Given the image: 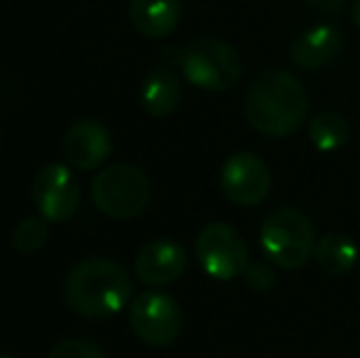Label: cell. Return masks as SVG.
Instances as JSON below:
<instances>
[{"label":"cell","instance_id":"obj_1","mask_svg":"<svg viewBox=\"0 0 360 358\" xmlns=\"http://www.w3.org/2000/svg\"><path fill=\"white\" fill-rule=\"evenodd\" d=\"M243 110L252 130L267 138H285L304 123L309 98L294 74L265 69L248 87Z\"/></svg>","mask_w":360,"mask_h":358},{"label":"cell","instance_id":"obj_2","mask_svg":"<svg viewBox=\"0 0 360 358\" xmlns=\"http://www.w3.org/2000/svg\"><path fill=\"white\" fill-rule=\"evenodd\" d=\"M130 297V275L108 258H86L76 263L64 285L69 309L84 319H108L125 309Z\"/></svg>","mask_w":360,"mask_h":358},{"label":"cell","instance_id":"obj_3","mask_svg":"<svg viewBox=\"0 0 360 358\" xmlns=\"http://www.w3.org/2000/svg\"><path fill=\"white\" fill-rule=\"evenodd\" d=\"M260 248L272 265L297 270L309 263L316 250V234L307 214L285 206L272 211L260 229Z\"/></svg>","mask_w":360,"mask_h":358},{"label":"cell","instance_id":"obj_4","mask_svg":"<svg viewBox=\"0 0 360 358\" xmlns=\"http://www.w3.org/2000/svg\"><path fill=\"white\" fill-rule=\"evenodd\" d=\"M91 199L101 214L128 221L140 216L152 199V184L147 174L135 165H108L94 177Z\"/></svg>","mask_w":360,"mask_h":358},{"label":"cell","instance_id":"obj_5","mask_svg":"<svg viewBox=\"0 0 360 358\" xmlns=\"http://www.w3.org/2000/svg\"><path fill=\"white\" fill-rule=\"evenodd\" d=\"M179 67L186 82L204 91H228L243 77V62L228 42L199 37L179 52Z\"/></svg>","mask_w":360,"mask_h":358},{"label":"cell","instance_id":"obj_6","mask_svg":"<svg viewBox=\"0 0 360 358\" xmlns=\"http://www.w3.org/2000/svg\"><path fill=\"white\" fill-rule=\"evenodd\" d=\"M196 258L206 275L221 282L240 277L250 263L245 241L233 226L221 224V221L206 224L196 236Z\"/></svg>","mask_w":360,"mask_h":358},{"label":"cell","instance_id":"obj_7","mask_svg":"<svg viewBox=\"0 0 360 358\" xmlns=\"http://www.w3.org/2000/svg\"><path fill=\"white\" fill-rule=\"evenodd\" d=\"M130 326L145 344L172 346L184 329V314L174 297L152 290L130 302Z\"/></svg>","mask_w":360,"mask_h":358},{"label":"cell","instance_id":"obj_8","mask_svg":"<svg viewBox=\"0 0 360 358\" xmlns=\"http://www.w3.org/2000/svg\"><path fill=\"white\" fill-rule=\"evenodd\" d=\"M81 199L79 179L74 177V167L59 162H49L37 170L32 179V201L39 216L49 224H64L76 214Z\"/></svg>","mask_w":360,"mask_h":358},{"label":"cell","instance_id":"obj_9","mask_svg":"<svg viewBox=\"0 0 360 358\" xmlns=\"http://www.w3.org/2000/svg\"><path fill=\"white\" fill-rule=\"evenodd\" d=\"M272 174L265 160L252 153H236L221 167V189L233 204L257 206L267 199Z\"/></svg>","mask_w":360,"mask_h":358},{"label":"cell","instance_id":"obj_10","mask_svg":"<svg viewBox=\"0 0 360 358\" xmlns=\"http://www.w3.org/2000/svg\"><path fill=\"white\" fill-rule=\"evenodd\" d=\"M64 158L79 172H91L101 167L113 153V138L108 128L98 120H79L64 135Z\"/></svg>","mask_w":360,"mask_h":358},{"label":"cell","instance_id":"obj_11","mask_svg":"<svg viewBox=\"0 0 360 358\" xmlns=\"http://www.w3.org/2000/svg\"><path fill=\"white\" fill-rule=\"evenodd\" d=\"M186 270V250L176 241L157 238L143 245L135 258V277L143 285L167 287L176 282Z\"/></svg>","mask_w":360,"mask_h":358},{"label":"cell","instance_id":"obj_12","mask_svg":"<svg viewBox=\"0 0 360 358\" xmlns=\"http://www.w3.org/2000/svg\"><path fill=\"white\" fill-rule=\"evenodd\" d=\"M343 47V32L333 25H316L307 30L299 37H294L289 47V59L294 67L304 72H316L333 62L341 54Z\"/></svg>","mask_w":360,"mask_h":358},{"label":"cell","instance_id":"obj_13","mask_svg":"<svg viewBox=\"0 0 360 358\" xmlns=\"http://www.w3.org/2000/svg\"><path fill=\"white\" fill-rule=\"evenodd\" d=\"M128 15L133 27L147 39L169 37L181 20L179 0H130Z\"/></svg>","mask_w":360,"mask_h":358},{"label":"cell","instance_id":"obj_14","mask_svg":"<svg viewBox=\"0 0 360 358\" xmlns=\"http://www.w3.org/2000/svg\"><path fill=\"white\" fill-rule=\"evenodd\" d=\"M140 98H143V108L152 118H167V115L174 113L181 101L179 77L167 67L152 69L143 82Z\"/></svg>","mask_w":360,"mask_h":358},{"label":"cell","instance_id":"obj_15","mask_svg":"<svg viewBox=\"0 0 360 358\" xmlns=\"http://www.w3.org/2000/svg\"><path fill=\"white\" fill-rule=\"evenodd\" d=\"M358 255L356 241L346 234H326L316 241V250H314L319 268L326 275H346L348 270L356 268Z\"/></svg>","mask_w":360,"mask_h":358},{"label":"cell","instance_id":"obj_16","mask_svg":"<svg viewBox=\"0 0 360 358\" xmlns=\"http://www.w3.org/2000/svg\"><path fill=\"white\" fill-rule=\"evenodd\" d=\"M309 138L319 153H333L351 140V125L336 110H321L309 125Z\"/></svg>","mask_w":360,"mask_h":358},{"label":"cell","instance_id":"obj_17","mask_svg":"<svg viewBox=\"0 0 360 358\" xmlns=\"http://www.w3.org/2000/svg\"><path fill=\"white\" fill-rule=\"evenodd\" d=\"M47 224L49 221L42 219V216H39V219H34V216L22 219L13 231V248L22 255H32V253H37V250H42L49 238Z\"/></svg>","mask_w":360,"mask_h":358},{"label":"cell","instance_id":"obj_18","mask_svg":"<svg viewBox=\"0 0 360 358\" xmlns=\"http://www.w3.org/2000/svg\"><path fill=\"white\" fill-rule=\"evenodd\" d=\"M49 358H108L101 346L86 339H64L52 349Z\"/></svg>","mask_w":360,"mask_h":358},{"label":"cell","instance_id":"obj_19","mask_svg":"<svg viewBox=\"0 0 360 358\" xmlns=\"http://www.w3.org/2000/svg\"><path fill=\"white\" fill-rule=\"evenodd\" d=\"M243 280L250 290L255 292H267L270 287H275V268L270 265V260H250L245 272H243Z\"/></svg>","mask_w":360,"mask_h":358},{"label":"cell","instance_id":"obj_20","mask_svg":"<svg viewBox=\"0 0 360 358\" xmlns=\"http://www.w3.org/2000/svg\"><path fill=\"white\" fill-rule=\"evenodd\" d=\"M304 3L323 15H338L348 5V0H304Z\"/></svg>","mask_w":360,"mask_h":358},{"label":"cell","instance_id":"obj_21","mask_svg":"<svg viewBox=\"0 0 360 358\" xmlns=\"http://www.w3.org/2000/svg\"><path fill=\"white\" fill-rule=\"evenodd\" d=\"M353 23H356V27L360 30V0L353 5Z\"/></svg>","mask_w":360,"mask_h":358},{"label":"cell","instance_id":"obj_22","mask_svg":"<svg viewBox=\"0 0 360 358\" xmlns=\"http://www.w3.org/2000/svg\"><path fill=\"white\" fill-rule=\"evenodd\" d=\"M0 358H13V356H5V354H0Z\"/></svg>","mask_w":360,"mask_h":358}]
</instances>
